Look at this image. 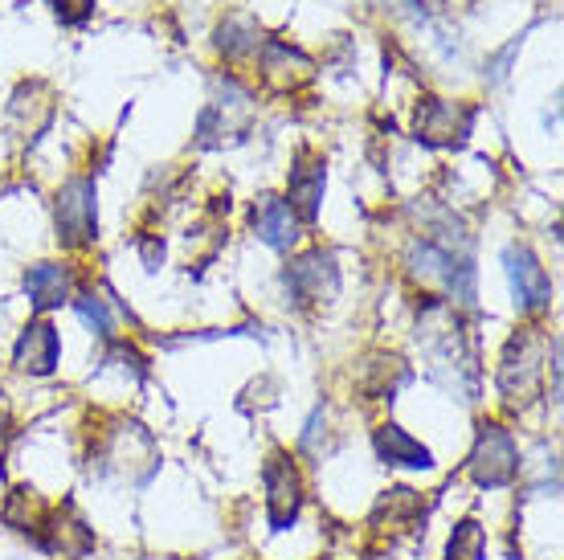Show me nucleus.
Wrapping results in <instances>:
<instances>
[{
    "instance_id": "f257e3e1",
    "label": "nucleus",
    "mask_w": 564,
    "mask_h": 560,
    "mask_svg": "<svg viewBox=\"0 0 564 560\" xmlns=\"http://www.w3.org/2000/svg\"><path fill=\"white\" fill-rule=\"evenodd\" d=\"M417 344L425 348L430 365H434V377L446 380L451 389H463V401H475V389H479V360H475V348L466 344L463 320L458 311L446 308V303H430L417 320Z\"/></svg>"
},
{
    "instance_id": "f03ea898",
    "label": "nucleus",
    "mask_w": 564,
    "mask_h": 560,
    "mask_svg": "<svg viewBox=\"0 0 564 560\" xmlns=\"http://www.w3.org/2000/svg\"><path fill=\"white\" fill-rule=\"evenodd\" d=\"M549 352H552V340L540 336L536 327H528L520 336L508 340V348L499 356V392H503V401L508 406H532L536 401L540 385L549 377Z\"/></svg>"
},
{
    "instance_id": "7ed1b4c3",
    "label": "nucleus",
    "mask_w": 564,
    "mask_h": 560,
    "mask_svg": "<svg viewBox=\"0 0 564 560\" xmlns=\"http://www.w3.org/2000/svg\"><path fill=\"white\" fill-rule=\"evenodd\" d=\"M520 442L511 434L503 421H482L479 434H475V446L466 454V475L475 478V487L482 491H499L511 487L520 478Z\"/></svg>"
},
{
    "instance_id": "20e7f679",
    "label": "nucleus",
    "mask_w": 564,
    "mask_h": 560,
    "mask_svg": "<svg viewBox=\"0 0 564 560\" xmlns=\"http://www.w3.org/2000/svg\"><path fill=\"white\" fill-rule=\"evenodd\" d=\"M54 222L57 241L66 250H86L95 241L99 222H95V181L90 176H74V181L62 184V193L54 201Z\"/></svg>"
},
{
    "instance_id": "39448f33",
    "label": "nucleus",
    "mask_w": 564,
    "mask_h": 560,
    "mask_svg": "<svg viewBox=\"0 0 564 560\" xmlns=\"http://www.w3.org/2000/svg\"><path fill=\"white\" fill-rule=\"evenodd\" d=\"M262 491H267V519L274 532H286L303 511V475L291 454L274 450L262 466Z\"/></svg>"
},
{
    "instance_id": "423d86ee",
    "label": "nucleus",
    "mask_w": 564,
    "mask_h": 560,
    "mask_svg": "<svg viewBox=\"0 0 564 560\" xmlns=\"http://www.w3.org/2000/svg\"><path fill=\"white\" fill-rule=\"evenodd\" d=\"M286 287L295 294L303 308H315V303H332L339 294V267L332 250H307L299 254L295 262L286 267Z\"/></svg>"
},
{
    "instance_id": "0eeeda50",
    "label": "nucleus",
    "mask_w": 564,
    "mask_h": 560,
    "mask_svg": "<svg viewBox=\"0 0 564 560\" xmlns=\"http://www.w3.org/2000/svg\"><path fill=\"white\" fill-rule=\"evenodd\" d=\"M503 270H508L511 294H516V308L520 315H540L552 308V282L549 270L540 267V258L528 246H508L503 250Z\"/></svg>"
},
{
    "instance_id": "6e6552de",
    "label": "nucleus",
    "mask_w": 564,
    "mask_h": 560,
    "mask_svg": "<svg viewBox=\"0 0 564 560\" xmlns=\"http://www.w3.org/2000/svg\"><path fill=\"white\" fill-rule=\"evenodd\" d=\"M470 119H475L470 107H458L446 98H425L417 107V140L425 148H454L470 136Z\"/></svg>"
},
{
    "instance_id": "1a4fd4ad",
    "label": "nucleus",
    "mask_w": 564,
    "mask_h": 560,
    "mask_svg": "<svg viewBox=\"0 0 564 560\" xmlns=\"http://www.w3.org/2000/svg\"><path fill=\"white\" fill-rule=\"evenodd\" d=\"M324 184H327V169L319 155L299 152L295 169H291V181H286V205L295 213L299 222H315L319 217V201H324Z\"/></svg>"
},
{
    "instance_id": "9d476101",
    "label": "nucleus",
    "mask_w": 564,
    "mask_h": 560,
    "mask_svg": "<svg viewBox=\"0 0 564 560\" xmlns=\"http://www.w3.org/2000/svg\"><path fill=\"white\" fill-rule=\"evenodd\" d=\"M57 356H62V336H57L54 323L45 320L29 323L13 344V365L29 377H50L57 368Z\"/></svg>"
},
{
    "instance_id": "9b49d317",
    "label": "nucleus",
    "mask_w": 564,
    "mask_h": 560,
    "mask_svg": "<svg viewBox=\"0 0 564 560\" xmlns=\"http://www.w3.org/2000/svg\"><path fill=\"white\" fill-rule=\"evenodd\" d=\"M33 532H42L45 552H62V557H83V552L95 548L90 528L74 516L70 507H66V511H62V507H57V511H45V516L37 519V528H33Z\"/></svg>"
},
{
    "instance_id": "f8f14e48",
    "label": "nucleus",
    "mask_w": 564,
    "mask_h": 560,
    "mask_svg": "<svg viewBox=\"0 0 564 560\" xmlns=\"http://www.w3.org/2000/svg\"><path fill=\"white\" fill-rule=\"evenodd\" d=\"M372 446H377V459L384 466H410V471H430L434 466V454L430 446H422L410 430H401L397 421H384L372 430Z\"/></svg>"
},
{
    "instance_id": "ddd939ff",
    "label": "nucleus",
    "mask_w": 564,
    "mask_h": 560,
    "mask_svg": "<svg viewBox=\"0 0 564 560\" xmlns=\"http://www.w3.org/2000/svg\"><path fill=\"white\" fill-rule=\"evenodd\" d=\"M299 217L291 213V205L286 201H279V196L262 193L254 201V234L262 241H267L270 250H291L299 241Z\"/></svg>"
},
{
    "instance_id": "4468645a",
    "label": "nucleus",
    "mask_w": 564,
    "mask_h": 560,
    "mask_svg": "<svg viewBox=\"0 0 564 560\" xmlns=\"http://www.w3.org/2000/svg\"><path fill=\"white\" fill-rule=\"evenodd\" d=\"M311 74H315V62L307 54L291 50L286 42H262V78L274 90H295L311 83Z\"/></svg>"
},
{
    "instance_id": "2eb2a0df",
    "label": "nucleus",
    "mask_w": 564,
    "mask_h": 560,
    "mask_svg": "<svg viewBox=\"0 0 564 560\" xmlns=\"http://www.w3.org/2000/svg\"><path fill=\"white\" fill-rule=\"evenodd\" d=\"M25 294L33 311H54L62 303H70L74 274L57 262H37V267L25 270Z\"/></svg>"
},
{
    "instance_id": "dca6fc26",
    "label": "nucleus",
    "mask_w": 564,
    "mask_h": 560,
    "mask_svg": "<svg viewBox=\"0 0 564 560\" xmlns=\"http://www.w3.org/2000/svg\"><path fill=\"white\" fill-rule=\"evenodd\" d=\"M217 50L226 57H250L262 50V33H258V25L250 21V17H229L226 25L217 29Z\"/></svg>"
},
{
    "instance_id": "f3484780",
    "label": "nucleus",
    "mask_w": 564,
    "mask_h": 560,
    "mask_svg": "<svg viewBox=\"0 0 564 560\" xmlns=\"http://www.w3.org/2000/svg\"><path fill=\"white\" fill-rule=\"evenodd\" d=\"M410 380V368L401 356H372L360 373V385H365L372 397H393L397 385H405Z\"/></svg>"
},
{
    "instance_id": "a211bd4d",
    "label": "nucleus",
    "mask_w": 564,
    "mask_h": 560,
    "mask_svg": "<svg viewBox=\"0 0 564 560\" xmlns=\"http://www.w3.org/2000/svg\"><path fill=\"white\" fill-rule=\"evenodd\" d=\"M446 560H487V528L479 519H458L451 540H446Z\"/></svg>"
},
{
    "instance_id": "6ab92c4d",
    "label": "nucleus",
    "mask_w": 564,
    "mask_h": 560,
    "mask_svg": "<svg viewBox=\"0 0 564 560\" xmlns=\"http://www.w3.org/2000/svg\"><path fill=\"white\" fill-rule=\"evenodd\" d=\"M74 308H78V315H83L86 327H95V336L99 340L115 336V320H111V311H107V303H102L99 294H78V299H74Z\"/></svg>"
},
{
    "instance_id": "aec40b11",
    "label": "nucleus",
    "mask_w": 564,
    "mask_h": 560,
    "mask_svg": "<svg viewBox=\"0 0 564 560\" xmlns=\"http://www.w3.org/2000/svg\"><path fill=\"white\" fill-rule=\"evenodd\" d=\"M54 4V13L66 21V25H78V21H86L90 17V9H95V0H50Z\"/></svg>"
},
{
    "instance_id": "412c9836",
    "label": "nucleus",
    "mask_w": 564,
    "mask_h": 560,
    "mask_svg": "<svg viewBox=\"0 0 564 560\" xmlns=\"http://www.w3.org/2000/svg\"><path fill=\"white\" fill-rule=\"evenodd\" d=\"M9 421H13V409H9V397L0 392V434L9 430Z\"/></svg>"
}]
</instances>
